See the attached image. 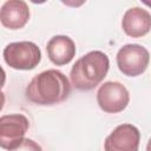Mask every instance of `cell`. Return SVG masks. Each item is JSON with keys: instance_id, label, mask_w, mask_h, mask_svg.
Here are the masks:
<instances>
[{"instance_id": "1", "label": "cell", "mask_w": 151, "mask_h": 151, "mask_svg": "<svg viewBox=\"0 0 151 151\" xmlns=\"http://www.w3.org/2000/svg\"><path fill=\"white\" fill-rule=\"evenodd\" d=\"M71 93L67 77L54 68L44 71L32 78L26 87V98L38 105H54L64 101Z\"/></svg>"}, {"instance_id": "2", "label": "cell", "mask_w": 151, "mask_h": 151, "mask_svg": "<svg viewBox=\"0 0 151 151\" xmlns=\"http://www.w3.org/2000/svg\"><path fill=\"white\" fill-rule=\"evenodd\" d=\"M109 68V57L101 51H91L72 66L70 72L71 84L79 91L93 90L104 80Z\"/></svg>"}, {"instance_id": "3", "label": "cell", "mask_w": 151, "mask_h": 151, "mask_svg": "<svg viewBox=\"0 0 151 151\" xmlns=\"http://www.w3.org/2000/svg\"><path fill=\"white\" fill-rule=\"evenodd\" d=\"M5 63L14 70H33L41 60V51L32 41L11 42L4 48Z\"/></svg>"}, {"instance_id": "4", "label": "cell", "mask_w": 151, "mask_h": 151, "mask_svg": "<svg viewBox=\"0 0 151 151\" xmlns=\"http://www.w3.org/2000/svg\"><path fill=\"white\" fill-rule=\"evenodd\" d=\"M149 51L138 44H127L117 53V66L127 77H137L145 72L149 66Z\"/></svg>"}, {"instance_id": "5", "label": "cell", "mask_w": 151, "mask_h": 151, "mask_svg": "<svg viewBox=\"0 0 151 151\" xmlns=\"http://www.w3.org/2000/svg\"><path fill=\"white\" fill-rule=\"evenodd\" d=\"M29 127L28 119L20 113L5 114L0 118V145L5 150H13L25 139Z\"/></svg>"}, {"instance_id": "6", "label": "cell", "mask_w": 151, "mask_h": 151, "mask_svg": "<svg viewBox=\"0 0 151 151\" xmlns=\"http://www.w3.org/2000/svg\"><path fill=\"white\" fill-rule=\"evenodd\" d=\"M130 101L127 88L118 81H106L98 88L97 103L107 113H118L126 109Z\"/></svg>"}, {"instance_id": "7", "label": "cell", "mask_w": 151, "mask_h": 151, "mask_svg": "<svg viewBox=\"0 0 151 151\" xmlns=\"http://www.w3.org/2000/svg\"><path fill=\"white\" fill-rule=\"evenodd\" d=\"M139 130L132 124L118 125L105 139V151H138Z\"/></svg>"}, {"instance_id": "8", "label": "cell", "mask_w": 151, "mask_h": 151, "mask_svg": "<svg viewBox=\"0 0 151 151\" xmlns=\"http://www.w3.org/2000/svg\"><path fill=\"white\" fill-rule=\"evenodd\" d=\"M122 28L129 37H144L151 29V14L142 7H131L123 15Z\"/></svg>"}, {"instance_id": "9", "label": "cell", "mask_w": 151, "mask_h": 151, "mask_svg": "<svg viewBox=\"0 0 151 151\" xmlns=\"http://www.w3.org/2000/svg\"><path fill=\"white\" fill-rule=\"evenodd\" d=\"M29 19L28 5L22 0L6 1L0 9V21L4 27L9 29L22 28Z\"/></svg>"}, {"instance_id": "10", "label": "cell", "mask_w": 151, "mask_h": 151, "mask_svg": "<svg viewBox=\"0 0 151 151\" xmlns=\"http://www.w3.org/2000/svg\"><path fill=\"white\" fill-rule=\"evenodd\" d=\"M48 59L57 66L68 64L76 55L74 41L67 35H54L46 45Z\"/></svg>"}, {"instance_id": "11", "label": "cell", "mask_w": 151, "mask_h": 151, "mask_svg": "<svg viewBox=\"0 0 151 151\" xmlns=\"http://www.w3.org/2000/svg\"><path fill=\"white\" fill-rule=\"evenodd\" d=\"M11 151H42L41 146L35 143L33 139H29V138H25L22 140V143L17 146L15 149L11 150Z\"/></svg>"}, {"instance_id": "12", "label": "cell", "mask_w": 151, "mask_h": 151, "mask_svg": "<svg viewBox=\"0 0 151 151\" xmlns=\"http://www.w3.org/2000/svg\"><path fill=\"white\" fill-rule=\"evenodd\" d=\"M146 151H151V138L149 139L147 142V145H146Z\"/></svg>"}, {"instance_id": "13", "label": "cell", "mask_w": 151, "mask_h": 151, "mask_svg": "<svg viewBox=\"0 0 151 151\" xmlns=\"http://www.w3.org/2000/svg\"><path fill=\"white\" fill-rule=\"evenodd\" d=\"M144 4H145V5H147V6H150V7H151V2H149V1H144Z\"/></svg>"}]
</instances>
